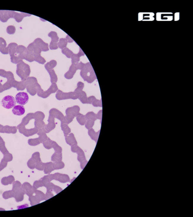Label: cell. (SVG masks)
<instances>
[{
    "mask_svg": "<svg viewBox=\"0 0 193 217\" xmlns=\"http://www.w3.org/2000/svg\"><path fill=\"white\" fill-rule=\"evenodd\" d=\"M2 106L7 109L13 108L16 105V101L14 97L11 95H7L3 98L2 101Z\"/></svg>",
    "mask_w": 193,
    "mask_h": 217,
    "instance_id": "1",
    "label": "cell"
},
{
    "mask_svg": "<svg viewBox=\"0 0 193 217\" xmlns=\"http://www.w3.org/2000/svg\"><path fill=\"white\" fill-rule=\"evenodd\" d=\"M28 99L29 98L28 94L26 92H19L16 95V102L20 105H24L27 103L28 102Z\"/></svg>",
    "mask_w": 193,
    "mask_h": 217,
    "instance_id": "2",
    "label": "cell"
},
{
    "mask_svg": "<svg viewBox=\"0 0 193 217\" xmlns=\"http://www.w3.org/2000/svg\"><path fill=\"white\" fill-rule=\"evenodd\" d=\"M13 114L16 115H22L25 113V108L23 105H17L13 107L12 109Z\"/></svg>",
    "mask_w": 193,
    "mask_h": 217,
    "instance_id": "3",
    "label": "cell"
},
{
    "mask_svg": "<svg viewBox=\"0 0 193 217\" xmlns=\"http://www.w3.org/2000/svg\"><path fill=\"white\" fill-rule=\"evenodd\" d=\"M139 15L142 16V17L139 18V20H154V14L152 13H139Z\"/></svg>",
    "mask_w": 193,
    "mask_h": 217,
    "instance_id": "4",
    "label": "cell"
},
{
    "mask_svg": "<svg viewBox=\"0 0 193 217\" xmlns=\"http://www.w3.org/2000/svg\"><path fill=\"white\" fill-rule=\"evenodd\" d=\"M167 14H163V13H158L157 14V20H169L168 19H170V20H172V15L171 16V14H170L169 16H168Z\"/></svg>",
    "mask_w": 193,
    "mask_h": 217,
    "instance_id": "5",
    "label": "cell"
}]
</instances>
